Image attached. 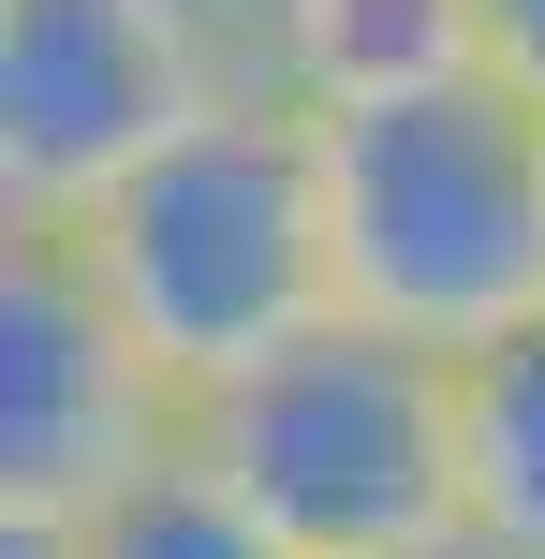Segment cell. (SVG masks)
<instances>
[{
	"label": "cell",
	"mask_w": 545,
	"mask_h": 559,
	"mask_svg": "<svg viewBox=\"0 0 545 559\" xmlns=\"http://www.w3.org/2000/svg\"><path fill=\"white\" fill-rule=\"evenodd\" d=\"M74 265L104 280V309L147 338V368H163L177 397L251 383L265 354H295L310 324H340L324 118H295L281 88H236L222 118H192L147 177H118L74 222Z\"/></svg>",
	"instance_id": "cell-1"
},
{
	"label": "cell",
	"mask_w": 545,
	"mask_h": 559,
	"mask_svg": "<svg viewBox=\"0 0 545 559\" xmlns=\"http://www.w3.org/2000/svg\"><path fill=\"white\" fill-rule=\"evenodd\" d=\"M192 456L265 515L295 559H442L472 545V427L458 354H413L383 324H310L251 383L192 397Z\"/></svg>",
	"instance_id": "cell-2"
},
{
	"label": "cell",
	"mask_w": 545,
	"mask_h": 559,
	"mask_svg": "<svg viewBox=\"0 0 545 559\" xmlns=\"http://www.w3.org/2000/svg\"><path fill=\"white\" fill-rule=\"evenodd\" d=\"M324 236L340 309L413 354H501L545 309V118L517 88H442V104L324 118Z\"/></svg>",
	"instance_id": "cell-3"
},
{
	"label": "cell",
	"mask_w": 545,
	"mask_h": 559,
	"mask_svg": "<svg viewBox=\"0 0 545 559\" xmlns=\"http://www.w3.org/2000/svg\"><path fill=\"white\" fill-rule=\"evenodd\" d=\"M236 88V0H0V236H74Z\"/></svg>",
	"instance_id": "cell-4"
},
{
	"label": "cell",
	"mask_w": 545,
	"mask_h": 559,
	"mask_svg": "<svg viewBox=\"0 0 545 559\" xmlns=\"http://www.w3.org/2000/svg\"><path fill=\"white\" fill-rule=\"evenodd\" d=\"M177 442H192V397L104 309L74 236H0V515L74 531L133 472H163Z\"/></svg>",
	"instance_id": "cell-5"
},
{
	"label": "cell",
	"mask_w": 545,
	"mask_h": 559,
	"mask_svg": "<svg viewBox=\"0 0 545 559\" xmlns=\"http://www.w3.org/2000/svg\"><path fill=\"white\" fill-rule=\"evenodd\" d=\"M236 45L295 118H383L487 74V0H236Z\"/></svg>",
	"instance_id": "cell-6"
},
{
	"label": "cell",
	"mask_w": 545,
	"mask_h": 559,
	"mask_svg": "<svg viewBox=\"0 0 545 559\" xmlns=\"http://www.w3.org/2000/svg\"><path fill=\"white\" fill-rule=\"evenodd\" d=\"M458 427H472V545L545 559V309L458 368Z\"/></svg>",
	"instance_id": "cell-7"
},
{
	"label": "cell",
	"mask_w": 545,
	"mask_h": 559,
	"mask_svg": "<svg viewBox=\"0 0 545 559\" xmlns=\"http://www.w3.org/2000/svg\"><path fill=\"white\" fill-rule=\"evenodd\" d=\"M74 559H295V545L265 531V515L236 501L192 442H177L163 472H133L104 515H74Z\"/></svg>",
	"instance_id": "cell-8"
},
{
	"label": "cell",
	"mask_w": 545,
	"mask_h": 559,
	"mask_svg": "<svg viewBox=\"0 0 545 559\" xmlns=\"http://www.w3.org/2000/svg\"><path fill=\"white\" fill-rule=\"evenodd\" d=\"M487 88H517L545 118V0H487Z\"/></svg>",
	"instance_id": "cell-9"
},
{
	"label": "cell",
	"mask_w": 545,
	"mask_h": 559,
	"mask_svg": "<svg viewBox=\"0 0 545 559\" xmlns=\"http://www.w3.org/2000/svg\"><path fill=\"white\" fill-rule=\"evenodd\" d=\"M0 559H74V531H15V515H0Z\"/></svg>",
	"instance_id": "cell-10"
},
{
	"label": "cell",
	"mask_w": 545,
	"mask_h": 559,
	"mask_svg": "<svg viewBox=\"0 0 545 559\" xmlns=\"http://www.w3.org/2000/svg\"><path fill=\"white\" fill-rule=\"evenodd\" d=\"M442 559H487V545H442Z\"/></svg>",
	"instance_id": "cell-11"
}]
</instances>
